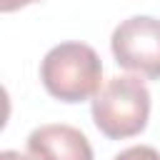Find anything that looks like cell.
I'll list each match as a JSON object with an SVG mask.
<instances>
[{
    "instance_id": "6da1fadb",
    "label": "cell",
    "mask_w": 160,
    "mask_h": 160,
    "mask_svg": "<svg viewBox=\"0 0 160 160\" xmlns=\"http://www.w3.org/2000/svg\"><path fill=\"white\" fill-rule=\"evenodd\" d=\"M40 80L52 98L62 102H82L95 98V92L102 88V62L85 42H60L42 58Z\"/></svg>"
},
{
    "instance_id": "7a4b0ae2",
    "label": "cell",
    "mask_w": 160,
    "mask_h": 160,
    "mask_svg": "<svg viewBox=\"0 0 160 160\" xmlns=\"http://www.w3.org/2000/svg\"><path fill=\"white\" fill-rule=\"evenodd\" d=\"M148 118L150 90L138 75H115L92 98V122L110 140L140 135Z\"/></svg>"
},
{
    "instance_id": "3957f363",
    "label": "cell",
    "mask_w": 160,
    "mask_h": 160,
    "mask_svg": "<svg viewBox=\"0 0 160 160\" xmlns=\"http://www.w3.org/2000/svg\"><path fill=\"white\" fill-rule=\"evenodd\" d=\"M115 62L130 72L158 80L160 78V20L135 15L122 20L110 38Z\"/></svg>"
},
{
    "instance_id": "277c9868",
    "label": "cell",
    "mask_w": 160,
    "mask_h": 160,
    "mask_svg": "<svg viewBox=\"0 0 160 160\" xmlns=\"http://www.w3.org/2000/svg\"><path fill=\"white\" fill-rule=\"evenodd\" d=\"M32 160H92L90 140L72 125H40L28 135Z\"/></svg>"
},
{
    "instance_id": "5b68a950",
    "label": "cell",
    "mask_w": 160,
    "mask_h": 160,
    "mask_svg": "<svg viewBox=\"0 0 160 160\" xmlns=\"http://www.w3.org/2000/svg\"><path fill=\"white\" fill-rule=\"evenodd\" d=\"M112 160H160V152L150 145H132V148L118 152Z\"/></svg>"
},
{
    "instance_id": "8992f818",
    "label": "cell",
    "mask_w": 160,
    "mask_h": 160,
    "mask_svg": "<svg viewBox=\"0 0 160 160\" xmlns=\"http://www.w3.org/2000/svg\"><path fill=\"white\" fill-rule=\"evenodd\" d=\"M32 2H40V0H0V10L2 12H12V10H20V8L32 5Z\"/></svg>"
},
{
    "instance_id": "52a82bcc",
    "label": "cell",
    "mask_w": 160,
    "mask_h": 160,
    "mask_svg": "<svg viewBox=\"0 0 160 160\" xmlns=\"http://www.w3.org/2000/svg\"><path fill=\"white\" fill-rule=\"evenodd\" d=\"M0 160H32L30 155H20L18 150H2L0 152Z\"/></svg>"
}]
</instances>
